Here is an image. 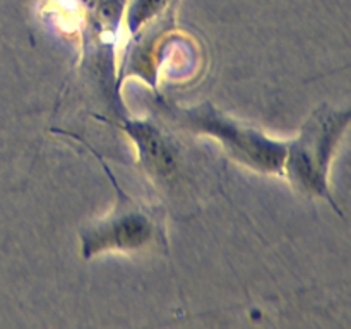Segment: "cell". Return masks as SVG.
<instances>
[{
    "mask_svg": "<svg viewBox=\"0 0 351 329\" xmlns=\"http://www.w3.org/2000/svg\"><path fill=\"white\" fill-rule=\"evenodd\" d=\"M348 120V112L317 110L305 123L300 137L288 147L285 168L288 177L302 192L315 195L328 194V164Z\"/></svg>",
    "mask_w": 351,
    "mask_h": 329,
    "instance_id": "cell-1",
    "label": "cell"
},
{
    "mask_svg": "<svg viewBox=\"0 0 351 329\" xmlns=\"http://www.w3.org/2000/svg\"><path fill=\"white\" fill-rule=\"evenodd\" d=\"M182 122L189 129L215 136L216 139L221 141L230 154L256 170L271 171V173L285 170L288 144L278 143L257 130L226 119L211 105L187 110Z\"/></svg>",
    "mask_w": 351,
    "mask_h": 329,
    "instance_id": "cell-2",
    "label": "cell"
},
{
    "mask_svg": "<svg viewBox=\"0 0 351 329\" xmlns=\"http://www.w3.org/2000/svg\"><path fill=\"white\" fill-rule=\"evenodd\" d=\"M149 219L141 212H120L117 218L105 219V223L95 226L84 235L86 256L98 250L139 249L151 239Z\"/></svg>",
    "mask_w": 351,
    "mask_h": 329,
    "instance_id": "cell-3",
    "label": "cell"
},
{
    "mask_svg": "<svg viewBox=\"0 0 351 329\" xmlns=\"http://www.w3.org/2000/svg\"><path fill=\"white\" fill-rule=\"evenodd\" d=\"M127 129L136 139L147 170L161 178L171 177L177 168V160H175L173 147L161 136L160 130L146 122H132L127 125Z\"/></svg>",
    "mask_w": 351,
    "mask_h": 329,
    "instance_id": "cell-4",
    "label": "cell"
},
{
    "mask_svg": "<svg viewBox=\"0 0 351 329\" xmlns=\"http://www.w3.org/2000/svg\"><path fill=\"white\" fill-rule=\"evenodd\" d=\"M165 2L167 0H137L132 9V23L141 24L144 19H149L163 7Z\"/></svg>",
    "mask_w": 351,
    "mask_h": 329,
    "instance_id": "cell-5",
    "label": "cell"
}]
</instances>
